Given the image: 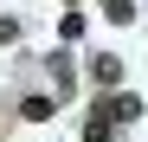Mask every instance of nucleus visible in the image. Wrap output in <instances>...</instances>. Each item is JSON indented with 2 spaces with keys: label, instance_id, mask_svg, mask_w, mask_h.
Segmentation results:
<instances>
[{
  "label": "nucleus",
  "instance_id": "nucleus-1",
  "mask_svg": "<svg viewBox=\"0 0 148 142\" xmlns=\"http://www.w3.org/2000/svg\"><path fill=\"white\" fill-rule=\"evenodd\" d=\"M52 110H58V97H39V90L19 103V116H26V123H52Z\"/></svg>",
  "mask_w": 148,
  "mask_h": 142
},
{
  "label": "nucleus",
  "instance_id": "nucleus-2",
  "mask_svg": "<svg viewBox=\"0 0 148 142\" xmlns=\"http://www.w3.org/2000/svg\"><path fill=\"white\" fill-rule=\"evenodd\" d=\"M110 123H135V116H142V97H129V90H122V97H110Z\"/></svg>",
  "mask_w": 148,
  "mask_h": 142
},
{
  "label": "nucleus",
  "instance_id": "nucleus-3",
  "mask_svg": "<svg viewBox=\"0 0 148 142\" xmlns=\"http://www.w3.org/2000/svg\"><path fill=\"white\" fill-rule=\"evenodd\" d=\"M110 129H116V123H110V116H103V110H90V123H84V142H116Z\"/></svg>",
  "mask_w": 148,
  "mask_h": 142
},
{
  "label": "nucleus",
  "instance_id": "nucleus-4",
  "mask_svg": "<svg viewBox=\"0 0 148 142\" xmlns=\"http://www.w3.org/2000/svg\"><path fill=\"white\" fill-rule=\"evenodd\" d=\"M90 78H103V84H116V78H122V65H116V58L103 52V58H97V65H90Z\"/></svg>",
  "mask_w": 148,
  "mask_h": 142
},
{
  "label": "nucleus",
  "instance_id": "nucleus-5",
  "mask_svg": "<svg viewBox=\"0 0 148 142\" xmlns=\"http://www.w3.org/2000/svg\"><path fill=\"white\" fill-rule=\"evenodd\" d=\"M58 39H84V13H64L58 19Z\"/></svg>",
  "mask_w": 148,
  "mask_h": 142
},
{
  "label": "nucleus",
  "instance_id": "nucleus-6",
  "mask_svg": "<svg viewBox=\"0 0 148 142\" xmlns=\"http://www.w3.org/2000/svg\"><path fill=\"white\" fill-rule=\"evenodd\" d=\"M19 39V19H7V13H0V45H13Z\"/></svg>",
  "mask_w": 148,
  "mask_h": 142
},
{
  "label": "nucleus",
  "instance_id": "nucleus-7",
  "mask_svg": "<svg viewBox=\"0 0 148 142\" xmlns=\"http://www.w3.org/2000/svg\"><path fill=\"white\" fill-rule=\"evenodd\" d=\"M103 7H116V0H103Z\"/></svg>",
  "mask_w": 148,
  "mask_h": 142
}]
</instances>
